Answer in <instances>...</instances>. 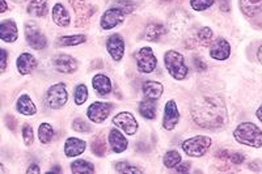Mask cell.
<instances>
[{
    "label": "cell",
    "instance_id": "obj_1",
    "mask_svg": "<svg viewBox=\"0 0 262 174\" xmlns=\"http://www.w3.org/2000/svg\"><path fill=\"white\" fill-rule=\"evenodd\" d=\"M193 119L202 128H218L227 121V107L220 97L211 96L199 100L192 109Z\"/></svg>",
    "mask_w": 262,
    "mask_h": 174
},
{
    "label": "cell",
    "instance_id": "obj_2",
    "mask_svg": "<svg viewBox=\"0 0 262 174\" xmlns=\"http://www.w3.org/2000/svg\"><path fill=\"white\" fill-rule=\"evenodd\" d=\"M233 136L240 144H244L248 147H262V131L250 122H244V123L239 124L233 131Z\"/></svg>",
    "mask_w": 262,
    "mask_h": 174
},
{
    "label": "cell",
    "instance_id": "obj_3",
    "mask_svg": "<svg viewBox=\"0 0 262 174\" xmlns=\"http://www.w3.org/2000/svg\"><path fill=\"white\" fill-rule=\"evenodd\" d=\"M164 62H165L166 70H168V72L173 79H176V80H184L185 79L189 70L185 66L183 54L174 50L166 51L165 55H164Z\"/></svg>",
    "mask_w": 262,
    "mask_h": 174
},
{
    "label": "cell",
    "instance_id": "obj_4",
    "mask_svg": "<svg viewBox=\"0 0 262 174\" xmlns=\"http://www.w3.org/2000/svg\"><path fill=\"white\" fill-rule=\"evenodd\" d=\"M211 139L207 136L190 137L183 143V149L190 157H202L211 147Z\"/></svg>",
    "mask_w": 262,
    "mask_h": 174
},
{
    "label": "cell",
    "instance_id": "obj_5",
    "mask_svg": "<svg viewBox=\"0 0 262 174\" xmlns=\"http://www.w3.org/2000/svg\"><path fill=\"white\" fill-rule=\"evenodd\" d=\"M67 100H68V93H67L64 84H55V85L49 88L46 94V102L51 109H60V107H63L66 105Z\"/></svg>",
    "mask_w": 262,
    "mask_h": 174
},
{
    "label": "cell",
    "instance_id": "obj_6",
    "mask_svg": "<svg viewBox=\"0 0 262 174\" xmlns=\"http://www.w3.org/2000/svg\"><path fill=\"white\" fill-rule=\"evenodd\" d=\"M138 70L143 74H151L157 66V59L151 47H143L135 55Z\"/></svg>",
    "mask_w": 262,
    "mask_h": 174
},
{
    "label": "cell",
    "instance_id": "obj_7",
    "mask_svg": "<svg viewBox=\"0 0 262 174\" xmlns=\"http://www.w3.org/2000/svg\"><path fill=\"white\" fill-rule=\"evenodd\" d=\"M25 38H27L28 45L34 50H41L47 45L46 37L34 23H27L25 25Z\"/></svg>",
    "mask_w": 262,
    "mask_h": 174
},
{
    "label": "cell",
    "instance_id": "obj_8",
    "mask_svg": "<svg viewBox=\"0 0 262 174\" xmlns=\"http://www.w3.org/2000/svg\"><path fill=\"white\" fill-rule=\"evenodd\" d=\"M113 123L116 124V127H120L127 135H134L138 131V122H136L135 117L131 113H127V111L117 114L116 117L113 118Z\"/></svg>",
    "mask_w": 262,
    "mask_h": 174
},
{
    "label": "cell",
    "instance_id": "obj_9",
    "mask_svg": "<svg viewBox=\"0 0 262 174\" xmlns=\"http://www.w3.org/2000/svg\"><path fill=\"white\" fill-rule=\"evenodd\" d=\"M112 106L107 102H93L88 110H86V117L95 123H103L108 117H109Z\"/></svg>",
    "mask_w": 262,
    "mask_h": 174
},
{
    "label": "cell",
    "instance_id": "obj_10",
    "mask_svg": "<svg viewBox=\"0 0 262 174\" xmlns=\"http://www.w3.org/2000/svg\"><path fill=\"white\" fill-rule=\"evenodd\" d=\"M71 6L76 12L77 25H83L95 14V7L88 0H71Z\"/></svg>",
    "mask_w": 262,
    "mask_h": 174
},
{
    "label": "cell",
    "instance_id": "obj_11",
    "mask_svg": "<svg viewBox=\"0 0 262 174\" xmlns=\"http://www.w3.org/2000/svg\"><path fill=\"white\" fill-rule=\"evenodd\" d=\"M180 121V113L177 109V105L174 101H168L164 107V118H163V127L165 130L170 131L176 127Z\"/></svg>",
    "mask_w": 262,
    "mask_h": 174
},
{
    "label": "cell",
    "instance_id": "obj_12",
    "mask_svg": "<svg viewBox=\"0 0 262 174\" xmlns=\"http://www.w3.org/2000/svg\"><path fill=\"white\" fill-rule=\"evenodd\" d=\"M123 19H125V14L122 11L116 7L110 8L101 17V28L105 31L113 29V28H116L117 25H120L122 23Z\"/></svg>",
    "mask_w": 262,
    "mask_h": 174
},
{
    "label": "cell",
    "instance_id": "obj_13",
    "mask_svg": "<svg viewBox=\"0 0 262 174\" xmlns=\"http://www.w3.org/2000/svg\"><path fill=\"white\" fill-rule=\"evenodd\" d=\"M107 49L109 51L110 57L113 58L114 61H121L123 54H125V41L120 34H113V36H110L108 38Z\"/></svg>",
    "mask_w": 262,
    "mask_h": 174
},
{
    "label": "cell",
    "instance_id": "obj_14",
    "mask_svg": "<svg viewBox=\"0 0 262 174\" xmlns=\"http://www.w3.org/2000/svg\"><path fill=\"white\" fill-rule=\"evenodd\" d=\"M210 55L215 61H226L231 55V46H229L228 41L224 38L216 40L214 44L210 46Z\"/></svg>",
    "mask_w": 262,
    "mask_h": 174
},
{
    "label": "cell",
    "instance_id": "obj_15",
    "mask_svg": "<svg viewBox=\"0 0 262 174\" xmlns=\"http://www.w3.org/2000/svg\"><path fill=\"white\" fill-rule=\"evenodd\" d=\"M53 64L54 67L62 74H72L77 70V62L72 57L64 55V54H59L57 57H54Z\"/></svg>",
    "mask_w": 262,
    "mask_h": 174
},
{
    "label": "cell",
    "instance_id": "obj_16",
    "mask_svg": "<svg viewBox=\"0 0 262 174\" xmlns=\"http://www.w3.org/2000/svg\"><path fill=\"white\" fill-rule=\"evenodd\" d=\"M86 143L77 137H68L64 143V153L67 157H76L85 151Z\"/></svg>",
    "mask_w": 262,
    "mask_h": 174
},
{
    "label": "cell",
    "instance_id": "obj_17",
    "mask_svg": "<svg viewBox=\"0 0 262 174\" xmlns=\"http://www.w3.org/2000/svg\"><path fill=\"white\" fill-rule=\"evenodd\" d=\"M17 36H19V33H17L16 23L14 20L2 21V24H0V38L4 42L14 44L17 40Z\"/></svg>",
    "mask_w": 262,
    "mask_h": 174
},
{
    "label": "cell",
    "instance_id": "obj_18",
    "mask_svg": "<svg viewBox=\"0 0 262 174\" xmlns=\"http://www.w3.org/2000/svg\"><path fill=\"white\" fill-rule=\"evenodd\" d=\"M17 70L21 75H29L34 68L37 67L36 58L29 53L21 54L20 57L17 58Z\"/></svg>",
    "mask_w": 262,
    "mask_h": 174
},
{
    "label": "cell",
    "instance_id": "obj_19",
    "mask_svg": "<svg viewBox=\"0 0 262 174\" xmlns=\"http://www.w3.org/2000/svg\"><path fill=\"white\" fill-rule=\"evenodd\" d=\"M109 143L112 149L116 153H121V152L126 151L127 145H129V141H127L126 137L123 136L117 128H113L109 132Z\"/></svg>",
    "mask_w": 262,
    "mask_h": 174
},
{
    "label": "cell",
    "instance_id": "obj_20",
    "mask_svg": "<svg viewBox=\"0 0 262 174\" xmlns=\"http://www.w3.org/2000/svg\"><path fill=\"white\" fill-rule=\"evenodd\" d=\"M92 84L95 91L99 94H101V96H105V94L110 93V91H112V81H110V79L107 75H96V76L93 77Z\"/></svg>",
    "mask_w": 262,
    "mask_h": 174
},
{
    "label": "cell",
    "instance_id": "obj_21",
    "mask_svg": "<svg viewBox=\"0 0 262 174\" xmlns=\"http://www.w3.org/2000/svg\"><path fill=\"white\" fill-rule=\"evenodd\" d=\"M53 21L57 24L58 27H67V25H70V21H71L70 14L67 12L66 8H64L60 3L54 6Z\"/></svg>",
    "mask_w": 262,
    "mask_h": 174
},
{
    "label": "cell",
    "instance_id": "obj_22",
    "mask_svg": "<svg viewBox=\"0 0 262 174\" xmlns=\"http://www.w3.org/2000/svg\"><path fill=\"white\" fill-rule=\"evenodd\" d=\"M163 91V85L157 81H146L143 84V93L149 100H159Z\"/></svg>",
    "mask_w": 262,
    "mask_h": 174
},
{
    "label": "cell",
    "instance_id": "obj_23",
    "mask_svg": "<svg viewBox=\"0 0 262 174\" xmlns=\"http://www.w3.org/2000/svg\"><path fill=\"white\" fill-rule=\"evenodd\" d=\"M17 111L23 114V115H28V117L34 115L37 113L36 105L33 104V101L30 100L28 94H23L19 97V100H17Z\"/></svg>",
    "mask_w": 262,
    "mask_h": 174
},
{
    "label": "cell",
    "instance_id": "obj_24",
    "mask_svg": "<svg viewBox=\"0 0 262 174\" xmlns=\"http://www.w3.org/2000/svg\"><path fill=\"white\" fill-rule=\"evenodd\" d=\"M240 8L246 16H254L262 11V0H240Z\"/></svg>",
    "mask_w": 262,
    "mask_h": 174
},
{
    "label": "cell",
    "instance_id": "obj_25",
    "mask_svg": "<svg viewBox=\"0 0 262 174\" xmlns=\"http://www.w3.org/2000/svg\"><path fill=\"white\" fill-rule=\"evenodd\" d=\"M28 14L42 17L47 14V0H32L28 6Z\"/></svg>",
    "mask_w": 262,
    "mask_h": 174
},
{
    "label": "cell",
    "instance_id": "obj_26",
    "mask_svg": "<svg viewBox=\"0 0 262 174\" xmlns=\"http://www.w3.org/2000/svg\"><path fill=\"white\" fill-rule=\"evenodd\" d=\"M165 33V28L161 24H149L147 27L146 32H144V40L147 41H157L163 34Z\"/></svg>",
    "mask_w": 262,
    "mask_h": 174
},
{
    "label": "cell",
    "instance_id": "obj_27",
    "mask_svg": "<svg viewBox=\"0 0 262 174\" xmlns=\"http://www.w3.org/2000/svg\"><path fill=\"white\" fill-rule=\"evenodd\" d=\"M139 113L142 117L147 118V119H155L156 117V106L155 100H147L142 101L139 104Z\"/></svg>",
    "mask_w": 262,
    "mask_h": 174
},
{
    "label": "cell",
    "instance_id": "obj_28",
    "mask_svg": "<svg viewBox=\"0 0 262 174\" xmlns=\"http://www.w3.org/2000/svg\"><path fill=\"white\" fill-rule=\"evenodd\" d=\"M71 171L76 174H93L95 173V166L88 161L76 160L71 164Z\"/></svg>",
    "mask_w": 262,
    "mask_h": 174
},
{
    "label": "cell",
    "instance_id": "obj_29",
    "mask_svg": "<svg viewBox=\"0 0 262 174\" xmlns=\"http://www.w3.org/2000/svg\"><path fill=\"white\" fill-rule=\"evenodd\" d=\"M86 37L84 34H77V36H64L57 41L58 46H77V45L84 44Z\"/></svg>",
    "mask_w": 262,
    "mask_h": 174
},
{
    "label": "cell",
    "instance_id": "obj_30",
    "mask_svg": "<svg viewBox=\"0 0 262 174\" xmlns=\"http://www.w3.org/2000/svg\"><path fill=\"white\" fill-rule=\"evenodd\" d=\"M54 136V130L53 127L50 126L49 123H42L38 128V137H40V141L42 144H49L50 141L53 140Z\"/></svg>",
    "mask_w": 262,
    "mask_h": 174
},
{
    "label": "cell",
    "instance_id": "obj_31",
    "mask_svg": "<svg viewBox=\"0 0 262 174\" xmlns=\"http://www.w3.org/2000/svg\"><path fill=\"white\" fill-rule=\"evenodd\" d=\"M163 161H164V165H165L168 169H173V167H177V165L181 164V154H180L177 151L166 152Z\"/></svg>",
    "mask_w": 262,
    "mask_h": 174
},
{
    "label": "cell",
    "instance_id": "obj_32",
    "mask_svg": "<svg viewBox=\"0 0 262 174\" xmlns=\"http://www.w3.org/2000/svg\"><path fill=\"white\" fill-rule=\"evenodd\" d=\"M197 37H198L199 44L203 46H210L211 40H213V31L210 28H202L197 34Z\"/></svg>",
    "mask_w": 262,
    "mask_h": 174
},
{
    "label": "cell",
    "instance_id": "obj_33",
    "mask_svg": "<svg viewBox=\"0 0 262 174\" xmlns=\"http://www.w3.org/2000/svg\"><path fill=\"white\" fill-rule=\"evenodd\" d=\"M92 152L97 154L99 157H103L107 153V143L101 137H97L96 140L92 143Z\"/></svg>",
    "mask_w": 262,
    "mask_h": 174
},
{
    "label": "cell",
    "instance_id": "obj_34",
    "mask_svg": "<svg viewBox=\"0 0 262 174\" xmlns=\"http://www.w3.org/2000/svg\"><path fill=\"white\" fill-rule=\"evenodd\" d=\"M86 98H88V89H86L85 85L80 84L75 89V102H76V105H83Z\"/></svg>",
    "mask_w": 262,
    "mask_h": 174
},
{
    "label": "cell",
    "instance_id": "obj_35",
    "mask_svg": "<svg viewBox=\"0 0 262 174\" xmlns=\"http://www.w3.org/2000/svg\"><path fill=\"white\" fill-rule=\"evenodd\" d=\"M116 170L118 171V173H130V174L142 173V170H140L139 167L133 166V165L127 164V162H118V164H116Z\"/></svg>",
    "mask_w": 262,
    "mask_h": 174
},
{
    "label": "cell",
    "instance_id": "obj_36",
    "mask_svg": "<svg viewBox=\"0 0 262 174\" xmlns=\"http://www.w3.org/2000/svg\"><path fill=\"white\" fill-rule=\"evenodd\" d=\"M214 2H215V0H190V6H192V8L194 11L201 12V11H205L211 7L214 4Z\"/></svg>",
    "mask_w": 262,
    "mask_h": 174
},
{
    "label": "cell",
    "instance_id": "obj_37",
    "mask_svg": "<svg viewBox=\"0 0 262 174\" xmlns=\"http://www.w3.org/2000/svg\"><path fill=\"white\" fill-rule=\"evenodd\" d=\"M114 7L122 11L125 15L131 14L134 11V4L129 2V0H118L117 3H114Z\"/></svg>",
    "mask_w": 262,
    "mask_h": 174
},
{
    "label": "cell",
    "instance_id": "obj_38",
    "mask_svg": "<svg viewBox=\"0 0 262 174\" xmlns=\"http://www.w3.org/2000/svg\"><path fill=\"white\" fill-rule=\"evenodd\" d=\"M23 137H24V143L27 145H30L34 140V135H33V128L30 127L29 124H25L23 127Z\"/></svg>",
    "mask_w": 262,
    "mask_h": 174
},
{
    "label": "cell",
    "instance_id": "obj_39",
    "mask_svg": "<svg viewBox=\"0 0 262 174\" xmlns=\"http://www.w3.org/2000/svg\"><path fill=\"white\" fill-rule=\"evenodd\" d=\"M72 128L75 131H77V132H90L91 131L90 124L86 123V122H84L83 119H80V118L73 121Z\"/></svg>",
    "mask_w": 262,
    "mask_h": 174
},
{
    "label": "cell",
    "instance_id": "obj_40",
    "mask_svg": "<svg viewBox=\"0 0 262 174\" xmlns=\"http://www.w3.org/2000/svg\"><path fill=\"white\" fill-rule=\"evenodd\" d=\"M228 160L231 161L232 164L239 165V164H241L242 161H244V154H241V153H229Z\"/></svg>",
    "mask_w": 262,
    "mask_h": 174
},
{
    "label": "cell",
    "instance_id": "obj_41",
    "mask_svg": "<svg viewBox=\"0 0 262 174\" xmlns=\"http://www.w3.org/2000/svg\"><path fill=\"white\" fill-rule=\"evenodd\" d=\"M2 72H4L6 71V67H7V51L4 50V49H2Z\"/></svg>",
    "mask_w": 262,
    "mask_h": 174
},
{
    "label": "cell",
    "instance_id": "obj_42",
    "mask_svg": "<svg viewBox=\"0 0 262 174\" xmlns=\"http://www.w3.org/2000/svg\"><path fill=\"white\" fill-rule=\"evenodd\" d=\"M27 173H28V174H30V173H34V174H40V173H41V170H40V166H38V165H36V164L30 165V166L28 167Z\"/></svg>",
    "mask_w": 262,
    "mask_h": 174
},
{
    "label": "cell",
    "instance_id": "obj_43",
    "mask_svg": "<svg viewBox=\"0 0 262 174\" xmlns=\"http://www.w3.org/2000/svg\"><path fill=\"white\" fill-rule=\"evenodd\" d=\"M189 167L190 165L188 164V162L183 165H177V171H179V173H188V171H189Z\"/></svg>",
    "mask_w": 262,
    "mask_h": 174
},
{
    "label": "cell",
    "instance_id": "obj_44",
    "mask_svg": "<svg viewBox=\"0 0 262 174\" xmlns=\"http://www.w3.org/2000/svg\"><path fill=\"white\" fill-rule=\"evenodd\" d=\"M194 63H196V68L198 71H205L206 70V64L203 63L202 61H201V59H194Z\"/></svg>",
    "mask_w": 262,
    "mask_h": 174
},
{
    "label": "cell",
    "instance_id": "obj_45",
    "mask_svg": "<svg viewBox=\"0 0 262 174\" xmlns=\"http://www.w3.org/2000/svg\"><path fill=\"white\" fill-rule=\"evenodd\" d=\"M257 59H258L259 63L262 64V45L258 47V51H257Z\"/></svg>",
    "mask_w": 262,
    "mask_h": 174
},
{
    "label": "cell",
    "instance_id": "obj_46",
    "mask_svg": "<svg viewBox=\"0 0 262 174\" xmlns=\"http://www.w3.org/2000/svg\"><path fill=\"white\" fill-rule=\"evenodd\" d=\"M0 3H2V14H4L7 11V3H6V0H0Z\"/></svg>",
    "mask_w": 262,
    "mask_h": 174
},
{
    "label": "cell",
    "instance_id": "obj_47",
    "mask_svg": "<svg viewBox=\"0 0 262 174\" xmlns=\"http://www.w3.org/2000/svg\"><path fill=\"white\" fill-rule=\"evenodd\" d=\"M257 118L262 122V105L258 107V110H257Z\"/></svg>",
    "mask_w": 262,
    "mask_h": 174
},
{
    "label": "cell",
    "instance_id": "obj_48",
    "mask_svg": "<svg viewBox=\"0 0 262 174\" xmlns=\"http://www.w3.org/2000/svg\"><path fill=\"white\" fill-rule=\"evenodd\" d=\"M51 171H55V173H60V170H59V166H55V167H53V170Z\"/></svg>",
    "mask_w": 262,
    "mask_h": 174
}]
</instances>
